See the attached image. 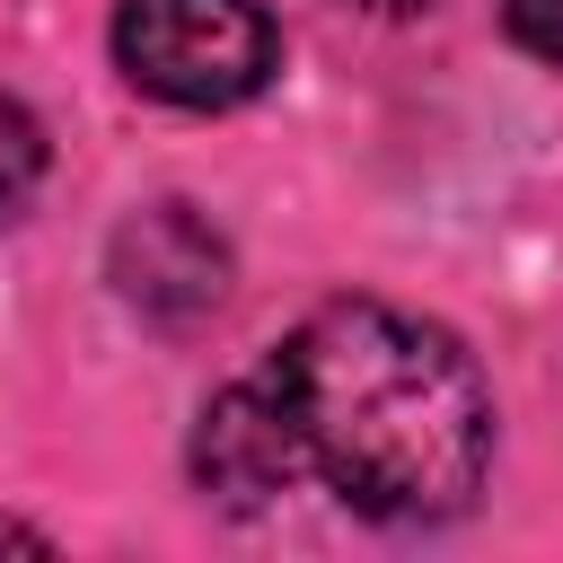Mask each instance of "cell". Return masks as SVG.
<instances>
[{"label": "cell", "instance_id": "8992f818", "mask_svg": "<svg viewBox=\"0 0 563 563\" xmlns=\"http://www.w3.org/2000/svg\"><path fill=\"white\" fill-rule=\"evenodd\" d=\"M501 26H510V44L528 62L563 70V0H501Z\"/></svg>", "mask_w": 563, "mask_h": 563}, {"label": "cell", "instance_id": "7a4b0ae2", "mask_svg": "<svg viewBox=\"0 0 563 563\" xmlns=\"http://www.w3.org/2000/svg\"><path fill=\"white\" fill-rule=\"evenodd\" d=\"M114 62L158 106L229 114L273 88L282 26L264 0H114Z\"/></svg>", "mask_w": 563, "mask_h": 563}, {"label": "cell", "instance_id": "277c9868", "mask_svg": "<svg viewBox=\"0 0 563 563\" xmlns=\"http://www.w3.org/2000/svg\"><path fill=\"white\" fill-rule=\"evenodd\" d=\"M194 484L211 501H229V510H264L273 493L299 484V440H290L282 405H273L264 369L229 378L202 405V422H194Z\"/></svg>", "mask_w": 563, "mask_h": 563}, {"label": "cell", "instance_id": "52a82bcc", "mask_svg": "<svg viewBox=\"0 0 563 563\" xmlns=\"http://www.w3.org/2000/svg\"><path fill=\"white\" fill-rule=\"evenodd\" d=\"M0 545H26V554H44V528H18V519H0Z\"/></svg>", "mask_w": 563, "mask_h": 563}, {"label": "cell", "instance_id": "3957f363", "mask_svg": "<svg viewBox=\"0 0 563 563\" xmlns=\"http://www.w3.org/2000/svg\"><path fill=\"white\" fill-rule=\"evenodd\" d=\"M114 282H123V299H132L141 317L185 325V317L220 308V290H229V246H220V229H211L194 202H150L141 220L114 229Z\"/></svg>", "mask_w": 563, "mask_h": 563}, {"label": "cell", "instance_id": "5b68a950", "mask_svg": "<svg viewBox=\"0 0 563 563\" xmlns=\"http://www.w3.org/2000/svg\"><path fill=\"white\" fill-rule=\"evenodd\" d=\"M44 123L26 114V97H9L0 88V220H18L26 202H35V185H44Z\"/></svg>", "mask_w": 563, "mask_h": 563}, {"label": "cell", "instance_id": "6da1fadb", "mask_svg": "<svg viewBox=\"0 0 563 563\" xmlns=\"http://www.w3.org/2000/svg\"><path fill=\"white\" fill-rule=\"evenodd\" d=\"M264 387L343 510L378 528H440L493 475V387L475 352L387 299H325L264 352Z\"/></svg>", "mask_w": 563, "mask_h": 563}]
</instances>
